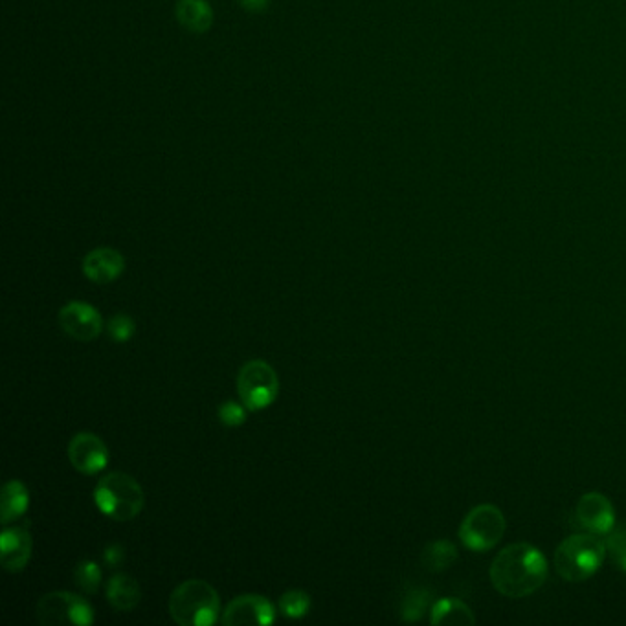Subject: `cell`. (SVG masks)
Returning a JSON list of instances; mask_svg holds the SVG:
<instances>
[{
	"instance_id": "1",
	"label": "cell",
	"mask_w": 626,
	"mask_h": 626,
	"mask_svg": "<svg viewBox=\"0 0 626 626\" xmlns=\"http://www.w3.org/2000/svg\"><path fill=\"white\" fill-rule=\"evenodd\" d=\"M548 571L544 553L531 544L520 542L507 546L496 555L489 575L492 586L502 595L522 599L537 592L548 579Z\"/></svg>"
},
{
	"instance_id": "2",
	"label": "cell",
	"mask_w": 626,
	"mask_h": 626,
	"mask_svg": "<svg viewBox=\"0 0 626 626\" xmlns=\"http://www.w3.org/2000/svg\"><path fill=\"white\" fill-rule=\"evenodd\" d=\"M169 615L180 626H212L221 619V599L210 582H180L169 595Z\"/></svg>"
},
{
	"instance_id": "3",
	"label": "cell",
	"mask_w": 626,
	"mask_h": 626,
	"mask_svg": "<svg viewBox=\"0 0 626 626\" xmlns=\"http://www.w3.org/2000/svg\"><path fill=\"white\" fill-rule=\"evenodd\" d=\"M608 555L606 542L593 533L566 538L555 551V570L564 581L582 582L595 575Z\"/></svg>"
},
{
	"instance_id": "4",
	"label": "cell",
	"mask_w": 626,
	"mask_h": 626,
	"mask_svg": "<svg viewBox=\"0 0 626 626\" xmlns=\"http://www.w3.org/2000/svg\"><path fill=\"white\" fill-rule=\"evenodd\" d=\"M94 502L101 513L114 522H131L142 513L146 494L133 476L125 472H111L98 481Z\"/></svg>"
},
{
	"instance_id": "5",
	"label": "cell",
	"mask_w": 626,
	"mask_h": 626,
	"mask_svg": "<svg viewBox=\"0 0 626 626\" xmlns=\"http://www.w3.org/2000/svg\"><path fill=\"white\" fill-rule=\"evenodd\" d=\"M237 392L250 412L269 408L280 395V377L265 360H250L237 375Z\"/></svg>"
},
{
	"instance_id": "6",
	"label": "cell",
	"mask_w": 626,
	"mask_h": 626,
	"mask_svg": "<svg viewBox=\"0 0 626 626\" xmlns=\"http://www.w3.org/2000/svg\"><path fill=\"white\" fill-rule=\"evenodd\" d=\"M507 522L496 505L483 504L470 509L459 526V538L470 551H489L505 535Z\"/></svg>"
},
{
	"instance_id": "7",
	"label": "cell",
	"mask_w": 626,
	"mask_h": 626,
	"mask_svg": "<svg viewBox=\"0 0 626 626\" xmlns=\"http://www.w3.org/2000/svg\"><path fill=\"white\" fill-rule=\"evenodd\" d=\"M37 621L46 626H87L94 623V610L76 593H46L37 603Z\"/></svg>"
},
{
	"instance_id": "8",
	"label": "cell",
	"mask_w": 626,
	"mask_h": 626,
	"mask_svg": "<svg viewBox=\"0 0 626 626\" xmlns=\"http://www.w3.org/2000/svg\"><path fill=\"white\" fill-rule=\"evenodd\" d=\"M573 526L593 535H608L615 527L614 505L601 492L584 494L575 507Z\"/></svg>"
},
{
	"instance_id": "9",
	"label": "cell",
	"mask_w": 626,
	"mask_h": 626,
	"mask_svg": "<svg viewBox=\"0 0 626 626\" xmlns=\"http://www.w3.org/2000/svg\"><path fill=\"white\" fill-rule=\"evenodd\" d=\"M59 327L65 335L78 342H92L100 338L103 331L101 314L85 302H68L57 314Z\"/></svg>"
},
{
	"instance_id": "10",
	"label": "cell",
	"mask_w": 626,
	"mask_h": 626,
	"mask_svg": "<svg viewBox=\"0 0 626 626\" xmlns=\"http://www.w3.org/2000/svg\"><path fill=\"white\" fill-rule=\"evenodd\" d=\"M221 621L226 626L272 625L276 621V608L269 599L256 593L239 595L224 608Z\"/></svg>"
},
{
	"instance_id": "11",
	"label": "cell",
	"mask_w": 626,
	"mask_h": 626,
	"mask_svg": "<svg viewBox=\"0 0 626 626\" xmlns=\"http://www.w3.org/2000/svg\"><path fill=\"white\" fill-rule=\"evenodd\" d=\"M70 465L81 474H98L109 465V448L92 432H79L68 443Z\"/></svg>"
},
{
	"instance_id": "12",
	"label": "cell",
	"mask_w": 626,
	"mask_h": 626,
	"mask_svg": "<svg viewBox=\"0 0 626 626\" xmlns=\"http://www.w3.org/2000/svg\"><path fill=\"white\" fill-rule=\"evenodd\" d=\"M0 544H2V551H0L2 568L8 573H21L32 559V549H34L30 527L26 524L4 526Z\"/></svg>"
},
{
	"instance_id": "13",
	"label": "cell",
	"mask_w": 626,
	"mask_h": 626,
	"mask_svg": "<svg viewBox=\"0 0 626 626\" xmlns=\"http://www.w3.org/2000/svg\"><path fill=\"white\" fill-rule=\"evenodd\" d=\"M81 269L87 280L94 281L98 285H107L122 276L125 270V258L122 252L109 246H101V248L90 250L89 254L83 258Z\"/></svg>"
},
{
	"instance_id": "14",
	"label": "cell",
	"mask_w": 626,
	"mask_h": 626,
	"mask_svg": "<svg viewBox=\"0 0 626 626\" xmlns=\"http://www.w3.org/2000/svg\"><path fill=\"white\" fill-rule=\"evenodd\" d=\"M107 601L118 612H133L142 601V588L135 577L118 573L107 584Z\"/></svg>"
},
{
	"instance_id": "15",
	"label": "cell",
	"mask_w": 626,
	"mask_h": 626,
	"mask_svg": "<svg viewBox=\"0 0 626 626\" xmlns=\"http://www.w3.org/2000/svg\"><path fill=\"white\" fill-rule=\"evenodd\" d=\"M175 17L191 34H206L213 24L212 6L206 0H179Z\"/></svg>"
},
{
	"instance_id": "16",
	"label": "cell",
	"mask_w": 626,
	"mask_h": 626,
	"mask_svg": "<svg viewBox=\"0 0 626 626\" xmlns=\"http://www.w3.org/2000/svg\"><path fill=\"white\" fill-rule=\"evenodd\" d=\"M30 504V494L23 481H8L2 489V502H0V516L2 524L10 526L15 520H19L26 513Z\"/></svg>"
},
{
	"instance_id": "17",
	"label": "cell",
	"mask_w": 626,
	"mask_h": 626,
	"mask_svg": "<svg viewBox=\"0 0 626 626\" xmlns=\"http://www.w3.org/2000/svg\"><path fill=\"white\" fill-rule=\"evenodd\" d=\"M434 625H474L476 617L467 604L459 599H441L430 610Z\"/></svg>"
},
{
	"instance_id": "18",
	"label": "cell",
	"mask_w": 626,
	"mask_h": 626,
	"mask_svg": "<svg viewBox=\"0 0 626 626\" xmlns=\"http://www.w3.org/2000/svg\"><path fill=\"white\" fill-rule=\"evenodd\" d=\"M456 560H458V548L448 540L430 542L421 553L423 566L432 573L448 570Z\"/></svg>"
},
{
	"instance_id": "19",
	"label": "cell",
	"mask_w": 626,
	"mask_h": 626,
	"mask_svg": "<svg viewBox=\"0 0 626 626\" xmlns=\"http://www.w3.org/2000/svg\"><path fill=\"white\" fill-rule=\"evenodd\" d=\"M432 603V593L426 588H410L404 593L401 603V619L403 621H419L426 614L428 606Z\"/></svg>"
},
{
	"instance_id": "20",
	"label": "cell",
	"mask_w": 626,
	"mask_h": 626,
	"mask_svg": "<svg viewBox=\"0 0 626 626\" xmlns=\"http://www.w3.org/2000/svg\"><path fill=\"white\" fill-rule=\"evenodd\" d=\"M311 610V597L303 590H289L280 597V612L289 619H302Z\"/></svg>"
},
{
	"instance_id": "21",
	"label": "cell",
	"mask_w": 626,
	"mask_h": 626,
	"mask_svg": "<svg viewBox=\"0 0 626 626\" xmlns=\"http://www.w3.org/2000/svg\"><path fill=\"white\" fill-rule=\"evenodd\" d=\"M74 581L79 588L89 595L98 593L101 586V568L94 560H81L74 568Z\"/></svg>"
},
{
	"instance_id": "22",
	"label": "cell",
	"mask_w": 626,
	"mask_h": 626,
	"mask_svg": "<svg viewBox=\"0 0 626 626\" xmlns=\"http://www.w3.org/2000/svg\"><path fill=\"white\" fill-rule=\"evenodd\" d=\"M136 333L135 320L129 314H114L107 322V335L111 336L112 342H129Z\"/></svg>"
},
{
	"instance_id": "23",
	"label": "cell",
	"mask_w": 626,
	"mask_h": 626,
	"mask_svg": "<svg viewBox=\"0 0 626 626\" xmlns=\"http://www.w3.org/2000/svg\"><path fill=\"white\" fill-rule=\"evenodd\" d=\"M606 549L614 559L615 566L626 573V527H614L606 535Z\"/></svg>"
},
{
	"instance_id": "24",
	"label": "cell",
	"mask_w": 626,
	"mask_h": 626,
	"mask_svg": "<svg viewBox=\"0 0 626 626\" xmlns=\"http://www.w3.org/2000/svg\"><path fill=\"white\" fill-rule=\"evenodd\" d=\"M250 410L243 403H235V401H226L217 408V417L224 426L228 428H237V426L245 425L246 414Z\"/></svg>"
},
{
	"instance_id": "25",
	"label": "cell",
	"mask_w": 626,
	"mask_h": 626,
	"mask_svg": "<svg viewBox=\"0 0 626 626\" xmlns=\"http://www.w3.org/2000/svg\"><path fill=\"white\" fill-rule=\"evenodd\" d=\"M123 559H125V549H123L120 544H112V546L105 548V551H103V560H105V564L111 566V568L120 566Z\"/></svg>"
},
{
	"instance_id": "26",
	"label": "cell",
	"mask_w": 626,
	"mask_h": 626,
	"mask_svg": "<svg viewBox=\"0 0 626 626\" xmlns=\"http://www.w3.org/2000/svg\"><path fill=\"white\" fill-rule=\"evenodd\" d=\"M237 4L246 12L259 13L269 8L270 0H237Z\"/></svg>"
}]
</instances>
